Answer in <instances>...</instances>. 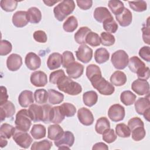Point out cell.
<instances>
[{
  "mask_svg": "<svg viewBox=\"0 0 150 150\" xmlns=\"http://www.w3.org/2000/svg\"><path fill=\"white\" fill-rule=\"evenodd\" d=\"M93 53L91 48L86 45H81L76 52V56L80 62L83 63H87L92 59Z\"/></svg>",
  "mask_w": 150,
  "mask_h": 150,
  "instance_id": "8fae6325",
  "label": "cell"
},
{
  "mask_svg": "<svg viewBox=\"0 0 150 150\" xmlns=\"http://www.w3.org/2000/svg\"><path fill=\"white\" fill-rule=\"evenodd\" d=\"M74 142V134L69 131H66L59 139L54 141V145L59 149H69L73 146Z\"/></svg>",
  "mask_w": 150,
  "mask_h": 150,
  "instance_id": "9c48e42d",
  "label": "cell"
},
{
  "mask_svg": "<svg viewBox=\"0 0 150 150\" xmlns=\"http://www.w3.org/2000/svg\"><path fill=\"white\" fill-rule=\"evenodd\" d=\"M62 65L64 68H66L70 63L75 62L74 56L71 52L66 50L62 54Z\"/></svg>",
  "mask_w": 150,
  "mask_h": 150,
  "instance_id": "816d5d0a",
  "label": "cell"
},
{
  "mask_svg": "<svg viewBox=\"0 0 150 150\" xmlns=\"http://www.w3.org/2000/svg\"><path fill=\"white\" fill-rule=\"evenodd\" d=\"M31 135L35 139H40L46 137V129L42 124H34L30 131Z\"/></svg>",
  "mask_w": 150,
  "mask_h": 150,
  "instance_id": "1f68e13d",
  "label": "cell"
},
{
  "mask_svg": "<svg viewBox=\"0 0 150 150\" xmlns=\"http://www.w3.org/2000/svg\"><path fill=\"white\" fill-rule=\"evenodd\" d=\"M56 84L59 90L69 95L77 96L82 91L81 85L66 75L62 76Z\"/></svg>",
  "mask_w": 150,
  "mask_h": 150,
  "instance_id": "6da1fadb",
  "label": "cell"
},
{
  "mask_svg": "<svg viewBox=\"0 0 150 150\" xmlns=\"http://www.w3.org/2000/svg\"><path fill=\"white\" fill-rule=\"evenodd\" d=\"M86 74L91 83L102 77L100 68L94 64H90L87 66Z\"/></svg>",
  "mask_w": 150,
  "mask_h": 150,
  "instance_id": "d4e9b609",
  "label": "cell"
},
{
  "mask_svg": "<svg viewBox=\"0 0 150 150\" xmlns=\"http://www.w3.org/2000/svg\"><path fill=\"white\" fill-rule=\"evenodd\" d=\"M48 98L49 103L52 105L58 104L61 103L64 100V95L54 89H49Z\"/></svg>",
  "mask_w": 150,
  "mask_h": 150,
  "instance_id": "836d02e7",
  "label": "cell"
},
{
  "mask_svg": "<svg viewBox=\"0 0 150 150\" xmlns=\"http://www.w3.org/2000/svg\"><path fill=\"white\" fill-rule=\"evenodd\" d=\"M78 26V21L74 16H70L66 19L63 24V28L66 32H74Z\"/></svg>",
  "mask_w": 150,
  "mask_h": 150,
  "instance_id": "8d00e7d4",
  "label": "cell"
},
{
  "mask_svg": "<svg viewBox=\"0 0 150 150\" xmlns=\"http://www.w3.org/2000/svg\"><path fill=\"white\" fill-rule=\"evenodd\" d=\"M52 141L45 139L40 141L34 142L30 149L32 150H49L52 146Z\"/></svg>",
  "mask_w": 150,
  "mask_h": 150,
  "instance_id": "b9f144b4",
  "label": "cell"
},
{
  "mask_svg": "<svg viewBox=\"0 0 150 150\" xmlns=\"http://www.w3.org/2000/svg\"><path fill=\"white\" fill-rule=\"evenodd\" d=\"M66 69L69 77L75 79L81 77L84 71L83 65L77 62L70 63Z\"/></svg>",
  "mask_w": 150,
  "mask_h": 150,
  "instance_id": "2e32d148",
  "label": "cell"
},
{
  "mask_svg": "<svg viewBox=\"0 0 150 150\" xmlns=\"http://www.w3.org/2000/svg\"><path fill=\"white\" fill-rule=\"evenodd\" d=\"M128 66L129 70L136 73L138 79L148 80L149 78V68L138 57L132 56L128 60Z\"/></svg>",
  "mask_w": 150,
  "mask_h": 150,
  "instance_id": "7a4b0ae2",
  "label": "cell"
},
{
  "mask_svg": "<svg viewBox=\"0 0 150 150\" xmlns=\"http://www.w3.org/2000/svg\"><path fill=\"white\" fill-rule=\"evenodd\" d=\"M12 45L11 43L6 40H2L1 42L0 54L1 56H6L11 52Z\"/></svg>",
  "mask_w": 150,
  "mask_h": 150,
  "instance_id": "f5cc1de1",
  "label": "cell"
},
{
  "mask_svg": "<svg viewBox=\"0 0 150 150\" xmlns=\"http://www.w3.org/2000/svg\"><path fill=\"white\" fill-rule=\"evenodd\" d=\"M110 80L113 86H122L126 83L127 79L126 74L123 71L117 70L112 74Z\"/></svg>",
  "mask_w": 150,
  "mask_h": 150,
  "instance_id": "4316f807",
  "label": "cell"
},
{
  "mask_svg": "<svg viewBox=\"0 0 150 150\" xmlns=\"http://www.w3.org/2000/svg\"><path fill=\"white\" fill-rule=\"evenodd\" d=\"M77 117L79 121L84 125L89 126L93 124L94 118L91 111L85 107L80 108L77 111Z\"/></svg>",
  "mask_w": 150,
  "mask_h": 150,
  "instance_id": "4fadbf2b",
  "label": "cell"
},
{
  "mask_svg": "<svg viewBox=\"0 0 150 150\" xmlns=\"http://www.w3.org/2000/svg\"><path fill=\"white\" fill-rule=\"evenodd\" d=\"M28 111L32 121L34 122L42 121L43 118V108L42 106L33 103L29 105Z\"/></svg>",
  "mask_w": 150,
  "mask_h": 150,
  "instance_id": "d6986e66",
  "label": "cell"
},
{
  "mask_svg": "<svg viewBox=\"0 0 150 150\" xmlns=\"http://www.w3.org/2000/svg\"><path fill=\"white\" fill-rule=\"evenodd\" d=\"M33 36L35 40L39 43H46L47 40L46 33L45 32L41 30L35 31L33 33Z\"/></svg>",
  "mask_w": 150,
  "mask_h": 150,
  "instance_id": "680465c9",
  "label": "cell"
},
{
  "mask_svg": "<svg viewBox=\"0 0 150 150\" xmlns=\"http://www.w3.org/2000/svg\"><path fill=\"white\" fill-rule=\"evenodd\" d=\"M18 2L13 0H1L0 5L1 8L8 12H13L16 9Z\"/></svg>",
  "mask_w": 150,
  "mask_h": 150,
  "instance_id": "bcb514c9",
  "label": "cell"
},
{
  "mask_svg": "<svg viewBox=\"0 0 150 150\" xmlns=\"http://www.w3.org/2000/svg\"><path fill=\"white\" fill-rule=\"evenodd\" d=\"M91 29L87 26L80 27L74 34V40L80 45H86V38L88 33L91 32Z\"/></svg>",
  "mask_w": 150,
  "mask_h": 150,
  "instance_id": "d6a6232c",
  "label": "cell"
},
{
  "mask_svg": "<svg viewBox=\"0 0 150 150\" xmlns=\"http://www.w3.org/2000/svg\"><path fill=\"white\" fill-rule=\"evenodd\" d=\"M22 64V57L16 53L10 54L6 59V66L9 70L12 71L19 70Z\"/></svg>",
  "mask_w": 150,
  "mask_h": 150,
  "instance_id": "e0dca14e",
  "label": "cell"
},
{
  "mask_svg": "<svg viewBox=\"0 0 150 150\" xmlns=\"http://www.w3.org/2000/svg\"><path fill=\"white\" fill-rule=\"evenodd\" d=\"M149 18H148L146 20V23L143 25V26L141 29L142 32V39L144 42L148 44L149 45Z\"/></svg>",
  "mask_w": 150,
  "mask_h": 150,
  "instance_id": "6f0895ef",
  "label": "cell"
},
{
  "mask_svg": "<svg viewBox=\"0 0 150 150\" xmlns=\"http://www.w3.org/2000/svg\"><path fill=\"white\" fill-rule=\"evenodd\" d=\"M60 107L63 114L67 117H71L74 116L76 112V107L71 103H63Z\"/></svg>",
  "mask_w": 150,
  "mask_h": 150,
  "instance_id": "c3c4849f",
  "label": "cell"
},
{
  "mask_svg": "<svg viewBox=\"0 0 150 150\" xmlns=\"http://www.w3.org/2000/svg\"><path fill=\"white\" fill-rule=\"evenodd\" d=\"M128 127L131 131L139 127H144V124L142 120L139 117H133L128 121Z\"/></svg>",
  "mask_w": 150,
  "mask_h": 150,
  "instance_id": "11a10c76",
  "label": "cell"
},
{
  "mask_svg": "<svg viewBox=\"0 0 150 150\" xmlns=\"http://www.w3.org/2000/svg\"><path fill=\"white\" fill-rule=\"evenodd\" d=\"M60 1H43V2L46 4V5L48 6H52L53 5H54L55 4L57 3V2H60Z\"/></svg>",
  "mask_w": 150,
  "mask_h": 150,
  "instance_id": "e7e4bbea",
  "label": "cell"
},
{
  "mask_svg": "<svg viewBox=\"0 0 150 150\" xmlns=\"http://www.w3.org/2000/svg\"><path fill=\"white\" fill-rule=\"evenodd\" d=\"M115 19L121 26L126 27L131 23L132 15L131 12L128 8H124L122 13L118 15H115Z\"/></svg>",
  "mask_w": 150,
  "mask_h": 150,
  "instance_id": "44dd1931",
  "label": "cell"
},
{
  "mask_svg": "<svg viewBox=\"0 0 150 150\" xmlns=\"http://www.w3.org/2000/svg\"><path fill=\"white\" fill-rule=\"evenodd\" d=\"M115 132L120 137L128 138L131 136V131L128 125L124 123H120L115 127Z\"/></svg>",
  "mask_w": 150,
  "mask_h": 150,
  "instance_id": "7bdbcfd3",
  "label": "cell"
},
{
  "mask_svg": "<svg viewBox=\"0 0 150 150\" xmlns=\"http://www.w3.org/2000/svg\"><path fill=\"white\" fill-rule=\"evenodd\" d=\"M12 138L18 145L25 149L28 148L33 141L32 138L27 132L22 131L16 128Z\"/></svg>",
  "mask_w": 150,
  "mask_h": 150,
  "instance_id": "52a82bcc",
  "label": "cell"
},
{
  "mask_svg": "<svg viewBox=\"0 0 150 150\" xmlns=\"http://www.w3.org/2000/svg\"><path fill=\"white\" fill-rule=\"evenodd\" d=\"M125 108L119 104H115L110 106L108 111V115L113 122L122 121L125 117Z\"/></svg>",
  "mask_w": 150,
  "mask_h": 150,
  "instance_id": "30bf717a",
  "label": "cell"
},
{
  "mask_svg": "<svg viewBox=\"0 0 150 150\" xmlns=\"http://www.w3.org/2000/svg\"><path fill=\"white\" fill-rule=\"evenodd\" d=\"M65 75V73L63 70L59 69L54 71H52L49 76V81L50 83L56 84L57 81L63 76Z\"/></svg>",
  "mask_w": 150,
  "mask_h": 150,
  "instance_id": "db71d44e",
  "label": "cell"
},
{
  "mask_svg": "<svg viewBox=\"0 0 150 150\" xmlns=\"http://www.w3.org/2000/svg\"><path fill=\"white\" fill-rule=\"evenodd\" d=\"M62 55L57 52L52 53L47 60V66L49 69L53 70L58 69L62 64Z\"/></svg>",
  "mask_w": 150,
  "mask_h": 150,
  "instance_id": "7402d4cb",
  "label": "cell"
},
{
  "mask_svg": "<svg viewBox=\"0 0 150 150\" xmlns=\"http://www.w3.org/2000/svg\"><path fill=\"white\" fill-rule=\"evenodd\" d=\"M75 6L74 1L73 0L60 1L53 9L54 17L59 21H63L74 11Z\"/></svg>",
  "mask_w": 150,
  "mask_h": 150,
  "instance_id": "3957f363",
  "label": "cell"
},
{
  "mask_svg": "<svg viewBox=\"0 0 150 150\" xmlns=\"http://www.w3.org/2000/svg\"><path fill=\"white\" fill-rule=\"evenodd\" d=\"M129 7L134 11L141 12L145 11L147 9L146 2L144 1H128Z\"/></svg>",
  "mask_w": 150,
  "mask_h": 150,
  "instance_id": "7dc6e473",
  "label": "cell"
},
{
  "mask_svg": "<svg viewBox=\"0 0 150 150\" xmlns=\"http://www.w3.org/2000/svg\"><path fill=\"white\" fill-rule=\"evenodd\" d=\"M103 26L104 29L107 32L110 33H114L117 32L118 28V24L114 19L113 17L108 18L103 22Z\"/></svg>",
  "mask_w": 150,
  "mask_h": 150,
  "instance_id": "ab89813d",
  "label": "cell"
},
{
  "mask_svg": "<svg viewBox=\"0 0 150 150\" xmlns=\"http://www.w3.org/2000/svg\"><path fill=\"white\" fill-rule=\"evenodd\" d=\"M16 128L8 123L2 124L0 129V137L5 139H10L13 136Z\"/></svg>",
  "mask_w": 150,
  "mask_h": 150,
  "instance_id": "74e56055",
  "label": "cell"
},
{
  "mask_svg": "<svg viewBox=\"0 0 150 150\" xmlns=\"http://www.w3.org/2000/svg\"><path fill=\"white\" fill-rule=\"evenodd\" d=\"M7 144H8V141L6 140V139L3 137H0V146H1V148H4V146H6Z\"/></svg>",
  "mask_w": 150,
  "mask_h": 150,
  "instance_id": "03108f58",
  "label": "cell"
},
{
  "mask_svg": "<svg viewBox=\"0 0 150 150\" xmlns=\"http://www.w3.org/2000/svg\"><path fill=\"white\" fill-rule=\"evenodd\" d=\"M28 21L31 23H38L42 19V13L36 7H31L26 11Z\"/></svg>",
  "mask_w": 150,
  "mask_h": 150,
  "instance_id": "83f0119b",
  "label": "cell"
},
{
  "mask_svg": "<svg viewBox=\"0 0 150 150\" xmlns=\"http://www.w3.org/2000/svg\"><path fill=\"white\" fill-rule=\"evenodd\" d=\"M25 63L29 70H36L41 66V59L36 53L29 52L26 55Z\"/></svg>",
  "mask_w": 150,
  "mask_h": 150,
  "instance_id": "9a60e30c",
  "label": "cell"
},
{
  "mask_svg": "<svg viewBox=\"0 0 150 150\" xmlns=\"http://www.w3.org/2000/svg\"><path fill=\"white\" fill-rule=\"evenodd\" d=\"M65 115L63 114L60 105L55 106L52 108L50 122L54 124H60L64 119Z\"/></svg>",
  "mask_w": 150,
  "mask_h": 150,
  "instance_id": "4dcf8cb0",
  "label": "cell"
},
{
  "mask_svg": "<svg viewBox=\"0 0 150 150\" xmlns=\"http://www.w3.org/2000/svg\"><path fill=\"white\" fill-rule=\"evenodd\" d=\"M64 134L63 128L58 124L50 125L47 128V138L52 141L59 139Z\"/></svg>",
  "mask_w": 150,
  "mask_h": 150,
  "instance_id": "cb8c5ba5",
  "label": "cell"
},
{
  "mask_svg": "<svg viewBox=\"0 0 150 150\" xmlns=\"http://www.w3.org/2000/svg\"><path fill=\"white\" fill-rule=\"evenodd\" d=\"M101 43L105 46H111L115 43V39L111 33L103 32L100 35Z\"/></svg>",
  "mask_w": 150,
  "mask_h": 150,
  "instance_id": "f6af8a7d",
  "label": "cell"
},
{
  "mask_svg": "<svg viewBox=\"0 0 150 150\" xmlns=\"http://www.w3.org/2000/svg\"><path fill=\"white\" fill-rule=\"evenodd\" d=\"M76 3L77 6L83 10H87L90 9L93 5L91 0H77Z\"/></svg>",
  "mask_w": 150,
  "mask_h": 150,
  "instance_id": "94428289",
  "label": "cell"
},
{
  "mask_svg": "<svg viewBox=\"0 0 150 150\" xmlns=\"http://www.w3.org/2000/svg\"><path fill=\"white\" fill-rule=\"evenodd\" d=\"M86 42L93 47L98 46L101 44L100 37L97 33L91 31L86 36Z\"/></svg>",
  "mask_w": 150,
  "mask_h": 150,
  "instance_id": "ee69618b",
  "label": "cell"
},
{
  "mask_svg": "<svg viewBox=\"0 0 150 150\" xmlns=\"http://www.w3.org/2000/svg\"><path fill=\"white\" fill-rule=\"evenodd\" d=\"M136 112L139 115H143L145 119L149 121L150 101L148 97H140L134 102Z\"/></svg>",
  "mask_w": 150,
  "mask_h": 150,
  "instance_id": "ba28073f",
  "label": "cell"
},
{
  "mask_svg": "<svg viewBox=\"0 0 150 150\" xmlns=\"http://www.w3.org/2000/svg\"><path fill=\"white\" fill-rule=\"evenodd\" d=\"M91 83L93 87L102 95L110 96L114 93L115 91L114 86L103 77Z\"/></svg>",
  "mask_w": 150,
  "mask_h": 150,
  "instance_id": "8992f818",
  "label": "cell"
},
{
  "mask_svg": "<svg viewBox=\"0 0 150 150\" xmlns=\"http://www.w3.org/2000/svg\"><path fill=\"white\" fill-rule=\"evenodd\" d=\"M42 107L43 108V118L42 122L45 124L50 123L52 107L49 104H44L42 105Z\"/></svg>",
  "mask_w": 150,
  "mask_h": 150,
  "instance_id": "9f6ffc18",
  "label": "cell"
},
{
  "mask_svg": "<svg viewBox=\"0 0 150 150\" xmlns=\"http://www.w3.org/2000/svg\"><path fill=\"white\" fill-rule=\"evenodd\" d=\"M98 100V95L94 91L90 90L85 92L83 94V101L84 104L89 107L95 105Z\"/></svg>",
  "mask_w": 150,
  "mask_h": 150,
  "instance_id": "f1b7e54d",
  "label": "cell"
},
{
  "mask_svg": "<svg viewBox=\"0 0 150 150\" xmlns=\"http://www.w3.org/2000/svg\"><path fill=\"white\" fill-rule=\"evenodd\" d=\"M94 18L100 23H103L106 19L112 18V16L106 7L100 6L94 9L93 13Z\"/></svg>",
  "mask_w": 150,
  "mask_h": 150,
  "instance_id": "484cf974",
  "label": "cell"
},
{
  "mask_svg": "<svg viewBox=\"0 0 150 150\" xmlns=\"http://www.w3.org/2000/svg\"><path fill=\"white\" fill-rule=\"evenodd\" d=\"M92 149L93 150H97V149L107 150V149H108V146L105 143L100 142H97V143L93 145Z\"/></svg>",
  "mask_w": 150,
  "mask_h": 150,
  "instance_id": "be15d7a7",
  "label": "cell"
},
{
  "mask_svg": "<svg viewBox=\"0 0 150 150\" xmlns=\"http://www.w3.org/2000/svg\"><path fill=\"white\" fill-rule=\"evenodd\" d=\"M137 96L129 90L122 91L120 95V100L125 105L128 106L133 104L135 101Z\"/></svg>",
  "mask_w": 150,
  "mask_h": 150,
  "instance_id": "e575fe53",
  "label": "cell"
},
{
  "mask_svg": "<svg viewBox=\"0 0 150 150\" xmlns=\"http://www.w3.org/2000/svg\"><path fill=\"white\" fill-rule=\"evenodd\" d=\"M131 89L139 96L146 95L149 93V84L147 80L137 79L132 82Z\"/></svg>",
  "mask_w": 150,
  "mask_h": 150,
  "instance_id": "7c38bea8",
  "label": "cell"
},
{
  "mask_svg": "<svg viewBox=\"0 0 150 150\" xmlns=\"http://www.w3.org/2000/svg\"><path fill=\"white\" fill-rule=\"evenodd\" d=\"M131 137L135 141H139L144 138L146 135V131L144 127H139L131 131Z\"/></svg>",
  "mask_w": 150,
  "mask_h": 150,
  "instance_id": "681fc988",
  "label": "cell"
},
{
  "mask_svg": "<svg viewBox=\"0 0 150 150\" xmlns=\"http://www.w3.org/2000/svg\"><path fill=\"white\" fill-rule=\"evenodd\" d=\"M18 102L19 105L23 108L28 107L34 102L33 92L30 90H23L19 95Z\"/></svg>",
  "mask_w": 150,
  "mask_h": 150,
  "instance_id": "ffe728a7",
  "label": "cell"
},
{
  "mask_svg": "<svg viewBox=\"0 0 150 150\" xmlns=\"http://www.w3.org/2000/svg\"><path fill=\"white\" fill-rule=\"evenodd\" d=\"M103 134V140L108 144H111L114 142L117 139V135L113 129L108 128L105 130Z\"/></svg>",
  "mask_w": 150,
  "mask_h": 150,
  "instance_id": "f907efd6",
  "label": "cell"
},
{
  "mask_svg": "<svg viewBox=\"0 0 150 150\" xmlns=\"http://www.w3.org/2000/svg\"><path fill=\"white\" fill-rule=\"evenodd\" d=\"M30 81L35 87H44L47 83V77L46 74L42 71H35L31 74Z\"/></svg>",
  "mask_w": 150,
  "mask_h": 150,
  "instance_id": "5bb4252c",
  "label": "cell"
},
{
  "mask_svg": "<svg viewBox=\"0 0 150 150\" xmlns=\"http://www.w3.org/2000/svg\"><path fill=\"white\" fill-rule=\"evenodd\" d=\"M139 56L144 60L147 62H150V48L149 46H143L142 47L138 52Z\"/></svg>",
  "mask_w": 150,
  "mask_h": 150,
  "instance_id": "91938a15",
  "label": "cell"
},
{
  "mask_svg": "<svg viewBox=\"0 0 150 150\" xmlns=\"http://www.w3.org/2000/svg\"><path fill=\"white\" fill-rule=\"evenodd\" d=\"M1 94L0 105H2L8 101V95L7 94L6 88L5 86H1Z\"/></svg>",
  "mask_w": 150,
  "mask_h": 150,
  "instance_id": "6125c7cd",
  "label": "cell"
},
{
  "mask_svg": "<svg viewBox=\"0 0 150 150\" xmlns=\"http://www.w3.org/2000/svg\"><path fill=\"white\" fill-rule=\"evenodd\" d=\"M128 55L124 50H118L112 54L111 62L114 67L118 70L125 69L128 64Z\"/></svg>",
  "mask_w": 150,
  "mask_h": 150,
  "instance_id": "5b68a950",
  "label": "cell"
},
{
  "mask_svg": "<svg viewBox=\"0 0 150 150\" xmlns=\"http://www.w3.org/2000/svg\"><path fill=\"white\" fill-rule=\"evenodd\" d=\"M108 5L111 11L115 15H118L122 13L125 8L124 3L118 0L109 1Z\"/></svg>",
  "mask_w": 150,
  "mask_h": 150,
  "instance_id": "f35d334b",
  "label": "cell"
},
{
  "mask_svg": "<svg viewBox=\"0 0 150 150\" xmlns=\"http://www.w3.org/2000/svg\"><path fill=\"white\" fill-rule=\"evenodd\" d=\"M32 121L28 110L22 109L16 114L15 128L19 130L28 132L31 127Z\"/></svg>",
  "mask_w": 150,
  "mask_h": 150,
  "instance_id": "277c9868",
  "label": "cell"
},
{
  "mask_svg": "<svg viewBox=\"0 0 150 150\" xmlns=\"http://www.w3.org/2000/svg\"><path fill=\"white\" fill-rule=\"evenodd\" d=\"M12 21L13 25L17 28L25 26L29 22L26 11H18L15 12L12 16Z\"/></svg>",
  "mask_w": 150,
  "mask_h": 150,
  "instance_id": "ac0fdd59",
  "label": "cell"
},
{
  "mask_svg": "<svg viewBox=\"0 0 150 150\" xmlns=\"http://www.w3.org/2000/svg\"><path fill=\"white\" fill-rule=\"evenodd\" d=\"M1 121L2 122L6 118L12 117L15 113L14 104L10 101H7L5 104L1 105Z\"/></svg>",
  "mask_w": 150,
  "mask_h": 150,
  "instance_id": "603a6c76",
  "label": "cell"
},
{
  "mask_svg": "<svg viewBox=\"0 0 150 150\" xmlns=\"http://www.w3.org/2000/svg\"><path fill=\"white\" fill-rule=\"evenodd\" d=\"M34 98L38 104H45L48 99V92L43 88L37 89L34 93Z\"/></svg>",
  "mask_w": 150,
  "mask_h": 150,
  "instance_id": "60d3db41",
  "label": "cell"
},
{
  "mask_svg": "<svg viewBox=\"0 0 150 150\" xmlns=\"http://www.w3.org/2000/svg\"><path fill=\"white\" fill-rule=\"evenodd\" d=\"M110 128V123L107 118L102 117L97 120L95 125V130L97 134H102L105 130Z\"/></svg>",
  "mask_w": 150,
  "mask_h": 150,
  "instance_id": "d590c367",
  "label": "cell"
},
{
  "mask_svg": "<svg viewBox=\"0 0 150 150\" xmlns=\"http://www.w3.org/2000/svg\"><path fill=\"white\" fill-rule=\"evenodd\" d=\"M110 53L104 47L97 49L94 53V59L96 63L103 64L109 60Z\"/></svg>",
  "mask_w": 150,
  "mask_h": 150,
  "instance_id": "f546056e",
  "label": "cell"
}]
</instances>
